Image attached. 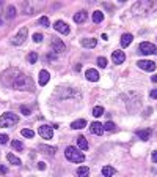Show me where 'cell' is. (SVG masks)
Listing matches in <instances>:
<instances>
[{
  "mask_svg": "<svg viewBox=\"0 0 157 177\" xmlns=\"http://www.w3.org/2000/svg\"><path fill=\"white\" fill-rule=\"evenodd\" d=\"M52 49H54V52L61 54V52H65L66 46H65V43L61 41V40H58V38H54V41H52Z\"/></svg>",
  "mask_w": 157,
  "mask_h": 177,
  "instance_id": "8fae6325",
  "label": "cell"
},
{
  "mask_svg": "<svg viewBox=\"0 0 157 177\" xmlns=\"http://www.w3.org/2000/svg\"><path fill=\"white\" fill-rule=\"evenodd\" d=\"M7 173H8V169L5 166H0V174H7Z\"/></svg>",
  "mask_w": 157,
  "mask_h": 177,
  "instance_id": "ab89813d",
  "label": "cell"
},
{
  "mask_svg": "<svg viewBox=\"0 0 157 177\" xmlns=\"http://www.w3.org/2000/svg\"><path fill=\"white\" fill-rule=\"evenodd\" d=\"M153 161H154V163H157V150H156V152H153Z\"/></svg>",
  "mask_w": 157,
  "mask_h": 177,
  "instance_id": "b9f144b4",
  "label": "cell"
},
{
  "mask_svg": "<svg viewBox=\"0 0 157 177\" xmlns=\"http://www.w3.org/2000/svg\"><path fill=\"white\" fill-rule=\"evenodd\" d=\"M38 133H39V136H41V138H44V139H52L54 128H52V126H49V125H41L38 128Z\"/></svg>",
  "mask_w": 157,
  "mask_h": 177,
  "instance_id": "52a82bcc",
  "label": "cell"
},
{
  "mask_svg": "<svg viewBox=\"0 0 157 177\" xmlns=\"http://www.w3.org/2000/svg\"><path fill=\"white\" fill-rule=\"evenodd\" d=\"M88 174H90L88 166H78V169H77V176L78 177H88Z\"/></svg>",
  "mask_w": 157,
  "mask_h": 177,
  "instance_id": "cb8c5ba5",
  "label": "cell"
},
{
  "mask_svg": "<svg viewBox=\"0 0 157 177\" xmlns=\"http://www.w3.org/2000/svg\"><path fill=\"white\" fill-rule=\"evenodd\" d=\"M58 95L61 97V98H68V97H72V95H77V92L74 90V89H58Z\"/></svg>",
  "mask_w": 157,
  "mask_h": 177,
  "instance_id": "5bb4252c",
  "label": "cell"
},
{
  "mask_svg": "<svg viewBox=\"0 0 157 177\" xmlns=\"http://www.w3.org/2000/svg\"><path fill=\"white\" fill-rule=\"evenodd\" d=\"M98 65L101 66V68H105V66H107V59L105 57H98Z\"/></svg>",
  "mask_w": 157,
  "mask_h": 177,
  "instance_id": "4dcf8cb0",
  "label": "cell"
},
{
  "mask_svg": "<svg viewBox=\"0 0 157 177\" xmlns=\"http://www.w3.org/2000/svg\"><path fill=\"white\" fill-rule=\"evenodd\" d=\"M11 146H13V149H16V150H22V149H24L22 142H21V141H18V139H14L13 142H11Z\"/></svg>",
  "mask_w": 157,
  "mask_h": 177,
  "instance_id": "f546056e",
  "label": "cell"
},
{
  "mask_svg": "<svg viewBox=\"0 0 157 177\" xmlns=\"http://www.w3.org/2000/svg\"><path fill=\"white\" fill-rule=\"evenodd\" d=\"M54 29L57 32H60V33H63V35H68V33H69V25L66 24V22H63V21H57V22H55Z\"/></svg>",
  "mask_w": 157,
  "mask_h": 177,
  "instance_id": "ba28073f",
  "label": "cell"
},
{
  "mask_svg": "<svg viewBox=\"0 0 157 177\" xmlns=\"http://www.w3.org/2000/svg\"><path fill=\"white\" fill-rule=\"evenodd\" d=\"M137 65H138L142 70H145V71H154L156 66H157L154 62H151V60H140Z\"/></svg>",
  "mask_w": 157,
  "mask_h": 177,
  "instance_id": "9c48e42d",
  "label": "cell"
},
{
  "mask_svg": "<svg viewBox=\"0 0 157 177\" xmlns=\"http://www.w3.org/2000/svg\"><path fill=\"white\" fill-rule=\"evenodd\" d=\"M87 79L88 81H91V82H96L98 79H99V73L94 68H90V70H87Z\"/></svg>",
  "mask_w": 157,
  "mask_h": 177,
  "instance_id": "e0dca14e",
  "label": "cell"
},
{
  "mask_svg": "<svg viewBox=\"0 0 157 177\" xmlns=\"http://www.w3.org/2000/svg\"><path fill=\"white\" fill-rule=\"evenodd\" d=\"M154 10H157V3L153 2H137L132 8L134 13H138V14H146L148 11H154Z\"/></svg>",
  "mask_w": 157,
  "mask_h": 177,
  "instance_id": "3957f363",
  "label": "cell"
},
{
  "mask_svg": "<svg viewBox=\"0 0 157 177\" xmlns=\"http://www.w3.org/2000/svg\"><path fill=\"white\" fill-rule=\"evenodd\" d=\"M151 98H157V89H154V90L151 92Z\"/></svg>",
  "mask_w": 157,
  "mask_h": 177,
  "instance_id": "60d3db41",
  "label": "cell"
},
{
  "mask_svg": "<svg viewBox=\"0 0 157 177\" xmlns=\"http://www.w3.org/2000/svg\"><path fill=\"white\" fill-rule=\"evenodd\" d=\"M151 135H153V130H151V128H143V130H138L137 131V136L142 141H149Z\"/></svg>",
  "mask_w": 157,
  "mask_h": 177,
  "instance_id": "7c38bea8",
  "label": "cell"
},
{
  "mask_svg": "<svg viewBox=\"0 0 157 177\" xmlns=\"http://www.w3.org/2000/svg\"><path fill=\"white\" fill-rule=\"evenodd\" d=\"M21 111H22V114H24V115H27V117L30 115V109L27 108V106H22V108H21Z\"/></svg>",
  "mask_w": 157,
  "mask_h": 177,
  "instance_id": "74e56055",
  "label": "cell"
},
{
  "mask_svg": "<svg viewBox=\"0 0 157 177\" xmlns=\"http://www.w3.org/2000/svg\"><path fill=\"white\" fill-rule=\"evenodd\" d=\"M91 133H94V135H98V136H101L104 133V125L102 123H99V122H93L91 123Z\"/></svg>",
  "mask_w": 157,
  "mask_h": 177,
  "instance_id": "9a60e30c",
  "label": "cell"
},
{
  "mask_svg": "<svg viewBox=\"0 0 157 177\" xmlns=\"http://www.w3.org/2000/svg\"><path fill=\"white\" fill-rule=\"evenodd\" d=\"M13 89H16V90H22V92H25V90H29L32 92L33 90V82L30 77H27L24 74H18V77H14V81H13Z\"/></svg>",
  "mask_w": 157,
  "mask_h": 177,
  "instance_id": "6da1fadb",
  "label": "cell"
},
{
  "mask_svg": "<svg viewBox=\"0 0 157 177\" xmlns=\"http://www.w3.org/2000/svg\"><path fill=\"white\" fill-rule=\"evenodd\" d=\"M102 114H104V108L102 106H96L93 109V115H94V117H101Z\"/></svg>",
  "mask_w": 157,
  "mask_h": 177,
  "instance_id": "f1b7e54d",
  "label": "cell"
},
{
  "mask_svg": "<svg viewBox=\"0 0 157 177\" xmlns=\"http://www.w3.org/2000/svg\"><path fill=\"white\" fill-rule=\"evenodd\" d=\"M39 24L44 25V27H49V19H47V16H43V18L39 19Z\"/></svg>",
  "mask_w": 157,
  "mask_h": 177,
  "instance_id": "d590c367",
  "label": "cell"
},
{
  "mask_svg": "<svg viewBox=\"0 0 157 177\" xmlns=\"http://www.w3.org/2000/svg\"><path fill=\"white\" fill-rule=\"evenodd\" d=\"M77 146H78V149H82V150H87V149H88V142L85 139V136H78L77 138Z\"/></svg>",
  "mask_w": 157,
  "mask_h": 177,
  "instance_id": "7402d4cb",
  "label": "cell"
},
{
  "mask_svg": "<svg viewBox=\"0 0 157 177\" xmlns=\"http://www.w3.org/2000/svg\"><path fill=\"white\" fill-rule=\"evenodd\" d=\"M65 155H66V158L69 160V161L72 163H83L85 161V155L80 153V150H78L77 147H66V150H65Z\"/></svg>",
  "mask_w": 157,
  "mask_h": 177,
  "instance_id": "7a4b0ae2",
  "label": "cell"
},
{
  "mask_svg": "<svg viewBox=\"0 0 157 177\" xmlns=\"http://www.w3.org/2000/svg\"><path fill=\"white\" fill-rule=\"evenodd\" d=\"M151 79H153V82H157V74H154L153 77H151Z\"/></svg>",
  "mask_w": 157,
  "mask_h": 177,
  "instance_id": "7bdbcfd3",
  "label": "cell"
},
{
  "mask_svg": "<svg viewBox=\"0 0 157 177\" xmlns=\"http://www.w3.org/2000/svg\"><path fill=\"white\" fill-rule=\"evenodd\" d=\"M87 18H88V14H87V11H78L77 14H74V21L77 22V24H82V22H85L87 21Z\"/></svg>",
  "mask_w": 157,
  "mask_h": 177,
  "instance_id": "d6986e66",
  "label": "cell"
},
{
  "mask_svg": "<svg viewBox=\"0 0 157 177\" xmlns=\"http://www.w3.org/2000/svg\"><path fill=\"white\" fill-rule=\"evenodd\" d=\"M33 41H35V43H41L43 41V35H41V33H33Z\"/></svg>",
  "mask_w": 157,
  "mask_h": 177,
  "instance_id": "e575fe53",
  "label": "cell"
},
{
  "mask_svg": "<svg viewBox=\"0 0 157 177\" xmlns=\"http://www.w3.org/2000/svg\"><path fill=\"white\" fill-rule=\"evenodd\" d=\"M80 43H82V46H83V48H87V49H93V48L98 44V41L94 40V38H83V40H82Z\"/></svg>",
  "mask_w": 157,
  "mask_h": 177,
  "instance_id": "ac0fdd59",
  "label": "cell"
},
{
  "mask_svg": "<svg viewBox=\"0 0 157 177\" xmlns=\"http://www.w3.org/2000/svg\"><path fill=\"white\" fill-rule=\"evenodd\" d=\"M112 60H113L115 65H121L126 60V55L123 51H115V52H112Z\"/></svg>",
  "mask_w": 157,
  "mask_h": 177,
  "instance_id": "30bf717a",
  "label": "cell"
},
{
  "mask_svg": "<svg viewBox=\"0 0 157 177\" xmlns=\"http://www.w3.org/2000/svg\"><path fill=\"white\" fill-rule=\"evenodd\" d=\"M138 51L140 54H143V55H156L157 54V48L154 46L153 43H148V41H143L142 44L138 46Z\"/></svg>",
  "mask_w": 157,
  "mask_h": 177,
  "instance_id": "8992f818",
  "label": "cell"
},
{
  "mask_svg": "<svg viewBox=\"0 0 157 177\" xmlns=\"http://www.w3.org/2000/svg\"><path fill=\"white\" fill-rule=\"evenodd\" d=\"M21 133H22V136H25V138H33L35 136V133H33L32 130H27V128H24Z\"/></svg>",
  "mask_w": 157,
  "mask_h": 177,
  "instance_id": "1f68e13d",
  "label": "cell"
},
{
  "mask_svg": "<svg viewBox=\"0 0 157 177\" xmlns=\"http://www.w3.org/2000/svg\"><path fill=\"white\" fill-rule=\"evenodd\" d=\"M102 19H104V13H102V11H94V13H93V21L96 22V24L102 22Z\"/></svg>",
  "mask_w": 157,
  "mask_h": 177,
  "instance_id": "4316f807",
  "label": "cell"
},
{
  "mask_svg": "<svg viewBox=\"0 0 157 177\" xmlns=\"http://www.w3.org/2000/svg\"><path fill=\"white\" fill-rule=\"evenodd\" d=\"M39 150L46 152L49 155H54L55 152H57V147H50V146H44V144H41V146H39Z\"/></svg>",
  "mask_w": 157,
  "mask_h": 177,
  "instance_id": "603a6c76",
  "label": "cell"
},
{
  "mask_svg": "<svg viewBox=\"0 0 157 177\" xmlns=\"http://www.w3.org/2000/svg\"><path fill=\"white\" fill-rule=\"evenodd\" d=\"M38 169H41V171H43V169H46V163H43V161H41V163H38Z\"/></svg>",
  "mask_w": 157,
  "mask_h": 177,
  "instance_id": "f35d334b",
  "label": "cell"
},
{
  "mask_svg": "<svg viewBox=\"0 0 157 177\" xmlns=\"http://www.w3.org/2000/svg\"><path fill=\"white\" fill-rule=\"evenodd\" d=\"M18 122H19V117L13 112H5L3 115H0V126H3V128L14 126Z\"/></svg>",
  "mask_w": 157,
  "mask_h": 177,
  "instance_id": "277c9868",
  "label": "cell"
},
{
  "mask_svg": "<svg viewBox=\"0 0 157 177\" xmlns=\"http://www.w3.org/2000/svg\"><path fill=\"white\" fill-rule=\"evenodd\" d=\"M115 128H116V126H115L113 122H107V123L104 125V130H107V131H113Z\"/></svg>",
  "mask_w": 157,
  "mask_h": 177,
  "instance_id": "836d02e7",
  "label": "cell"
},
{
  "mask_svg": "<svg viewBox=\"0 0 157 177\" xmlns=\"http://www.w3.org/2000/svg\"><path fill=\"white\" fill-rule=\"evenodd\" d=\"M132 40H134V35H131V33H124V35L121 36V46L127 48L129 44L132 43Z\"/></svg>",
  "mask_w": 157,
  "mask_h": 177,
  "instance_id": "ffe728a7",
  "label": "cell"
},
{
  "mask_svg": "<svg viewBox=\"0 0 157 177\" xmlns=\"http://www.w3.org/2000/svg\"><path fill=\"white\" fill-rule=\"evenodd\" d=\"M115 174V168H112V166H104L102 168V176L104 177H112Z\"/></svg>",
  "mask_w": 157,
  "mask_h": 177,
  "instance_id": "d4e9b609",
  "label": "cell"
},
{
  "mask_svg": "<svg viewBox=\"0 0 157 177\" xmlns=\"http://www.w3.org/2000/svg\"><path fill=\"white\" fill-rule=\"evenodd\" d=\"M16 14H18V11H16V7L10 5V7L7 8V19H13Z\"/></svg>",
  "mask_w": 157,
  "mask_h": 177,
  "instance_id": "484cf974",
  "label": "cell"
},
{
  "mask_svg": "<svg viewBox=\"0 0 157 177\" xmlns=\"http://www.w3.org/2000/svg\"><path fill=\"white\" fill-rule=\"evenodd\" d=\"M7 158H8V161L11 163V164H16V166H19L21 164V160L16 157V155H13V153H8L7 155Z\"/></svg>",
  "mask_w": 157,
  "mask_h": 177,
  "instance_id": "83f0119b",
  "label": "cell"
},
{
  "mask_svg": "<svg viewBox=\"0 0 157 177\" xmlns=\"http://www.w3.org/2000/svg\"><path fill=\"white\" fill-rule=\"evenodd\" d=\"M27 35H29V30H27V27H22V29L16 33V36L11 40V44H14V46H21V44H24L25 40H27Z\"/></svg>",
  "mask_w": 157,
  "mask_h": 177,
  "instance_id": "5b68a950",
  "label": "cell"
},
{
  "mask_svg": "<svg viewBox=\"0 0 157 177\" xmlns=\"http://www.w3.org/2000/svg\"><path fill=\"white\" fill-rule=\"evenodd\" d=\"M83 126H87V120H83V119L76 120V122H72V123H71L72 130H80V128H83Z\"/></svg>",
  "mask_w": 157,
  "mask_h": 177,
  "instance_id": "44dd1931",
  "label": "cell"
},
{
  "mask_svg": "<svg viewBox=\"0 0 157 177\" xmlns=\"http://www.w3.org/2000/svg\"><path fill=\"white\" fill-rule=\"evenodd\" d=\"M36 60H38V54L36 52H30L29 54V62L30 63H36Z\"/></svg>",
  "mask_w": 157,
  "mask_h": 177,
  "instance_id": "d6a6232c",
  "label": "cell"
},
{
  "mask_svg": "<svg viewBox=\"0 0 157 177\" xmlns=\"http://www.w3.org/2000/svg\"><path fill=\"white\" fill-rule=\"evenodd\" d=\"M39 8H41V5H39V3H35V2L24 3V10H25V13H29V14L35 13V11H36V10H39Z\"/></svg>",
  "mask_w": 157,
  "mask_h": 177,
  "instance_id": "4fadbf2b",
  "label": "cell"
},
{
  "mask_svg": "<svg viewBox=\"0 0 157 177\" xmlns=\"http://www.w3.org/2000/svg\"><path fill=\"white\" fill-rule=\"evenodd\" d=\"M49 77H50V74H49V71H46V70H41L39 71V86H46L47 82H49Z\"/></svg>",
  "mask_w": 157,
  "mask_h": 177,
  "instance_id": "2e32d148",
  "label": "cell"
},
{
  "mask_svg": "<svg viewBox=\"0 0 157 177\" xmlns=\"http://www.w3.org/2000/svg\"><path fill=\"white\" fill-rule=\"evenodd\" d=\"M8 139H10L8 135H3V133L0 135V144H7V142H8Z\"/></svg>",
  "mask_w": 157,
  "mask_h": 177,
  "instance_id": "8d00e7d4",
  "label": "cell"
}]
</instances>
